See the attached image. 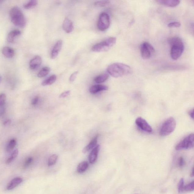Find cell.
Wrapping results in <instances>:
<instances>
[{
	"mask_svg": "<svg viewBox=\"0 0 194 194\" xmlns=\"http://www.w3.org/2000/svg\"><path fill=\"white\" fill-rule=\"evenodd\" d=\"M108 87L107 86L102 85H96L92 86L89 89L91 93L95 94L100 91L107 90Z\"/></svg>",
	"mask_w": 194,
	"mask_h": 194,
	"instance_id": "19",
	"label": "cell"
},
{
	"mask_svg": "<svg viewBox=\"0 0 194 194\" xmlns=\"http://www.w3.org/2000/svg\"><path fill=\"white\" fill-rule=\"evenodd\" d=\"M2 52L5 57L7 58H12L15 55V51L13 48L5 46L2 48Z\"/></svg>",
	"mask_w": 194,
	"mask_h": 194,
	"instance_id": "18",
	"label": "cell"
},
{
	"mask_svg": "<svg viewBox=\"0 0 194 194\" xmlns=\"http://www.w3.org/2000/svg\"><path fill=\"white\" fill-rule=\"evenodd\" d=\"M135 123L139 129L142 131L148 133L152 132V128L146 120L142 117L138 118L135 120Z\"/></svg>",
	"mask_w": 194,
	"mask_h": 194,
	"instance_id": "9",
	"label": "cell"
},
{
	"mask_svg": "<svg viewBox=\"0 0 194 194\" xmlns=\"http://www.w3.org/2000/svg\"><path fill=\"white\" fill-rule=\"evenodd\" d=\"M171 46L170 56L174 60H177L182 56L184 51V44L182 41L178 37H174L169 40Z\"/></svg>",
	"mask_w": 194,
	"mask_h": 194,
	"instance_id": "2",
	"label": "cell"
},
{
	"mask_svg": "<svg viewBox=\"0 0 194 194\" xmlns=\"http://www.w3.org/2000/svg\"><path fill=\"white\" fill-rule=\"evenodd\" d=\"M2 80V78L1 76H0V83L1 82Z\"/></svg>",
	"mask_w": 194,
	"mask_h": 194,
	"instance_id": "42",
	"label": "cell"
},
{
	"mask_svg": "<svg viewBox=\"0 0 194 194\" xmlns=\"http://www.w3.org/2000/svg\"><path fill=\"white\" fill-rule=\"evenodd\" d=\"M10 16L12 22L15 26L21 28H24L26 26V19L19 7L15 6L12 8L10 10Z\"/></svg>",
	"mask_w": 194,
	"mask_h": 194,
	"instance_id": "3",
	"label": "cell"
},
{
	"mask_svg": "<svg viewBox=\"0 0 194 194\" xmlns=\"http://www.w3.org/2000/svg\"><path fill=\"white\" fill-rule=\"evenodd\" d=\"M23 182L22 178L20 177H17L14 178L8 184L7 189L8 190H11L15 188Z\"/></svg>",
	"mask_w": 194,
	"mask_h": 194,
	"instance_id": "13",
	"label": "cell"
},
{
	"mask_svg": "<svg viewBox=\"0 0 194 194\" xmlns=\"http://www.w3.org/2000/svg\"><path fill=\"white\" fill-rule=\"evenodd\" d=\"M33 161V158L32 157H28L25 161L24 166H23L24 168L26 169L29 167L32 163Z\"/></svg>",
	"mask_w": 194,
	"mask_h": 194,
	"instance_id": "31",
	"label": "cell"
},
{
	"mask_svg": "<svg viewBox=\"0 0 194 194\" xmlns=\"http://www.w3.org/2000/svg\"><path fill=\"white\" fill-rule=\"evenodd\" d=\"M63 28L66 32L67 33H70L72 32L74 30L73 23L71 20L67 18H66L63 24Z\"/></svg>",
	"mask_w": 194,
	"mask_h": 194,
	"instance_id": "15",
	"label": "cell"
},
{
	"mask_svg": "<svg viewBox=\"0 0 194 194\" xmlns=\"http://www.w3.org/2000/svg\"><path fill=\"white\" fill-rule=\"evenodd\" d=\"M140 51L142 58L147 60L149 59L154 54L155 49L151 44L145 42L141 45Z\"/></svg>",
	"mask_w": 194,
	"mask_h": 194,
	"instance_id": "8",
	"label": "cell"
},
{
	"mask_svg": "<svg viewBox=\"0 0 194 194\" xmlns=\"http://www.w3.org/2000/svg\"><path fill=\"white\" fill-rule=\"evenodd\" d=\"M21 34V31L18 30H14L9 33L7 37V41L8 43H13L15 42L16 38Z\"/></svg>",
	"mask_w": 194,
	"mask_h": 194,
	"instance_id": "16",
	"label": "cell"
},
{
	"mask_svg": "<svg viewBox=\"0 0 194 194\" xmlns=\"http://www.w3.org/2000/svg\"><path fill=\"white\" fill-rule=\"evenodd\" d=\"M39 101V97L36 96L32 99V104L33 105H36L38 103Z\"/></svg>",
	"mask_w": 194,
	"mask_h": 194,
	"instance_id": "36",
	"label": "cell"
},
{
	"mask_svg": "<svg viewBox=\"0 0 194 194\" xmlns=\"http://www.w3.org/2000/svg\"><path fill=\"white\" fill-rule=\"evenodd\" d=\"M70 90L66 91L64 92L63 93H62L59 96V98H66L67 96H68L70 95Z\"/></svg>",
	"mask_w": 194,
	"mask_h": 194,
	"instance_id": "35",
	"label": "cell"
},
{
	"mask_svg": "<svg viewBox=\"0 0 194 194\" xmlns=\"http://www.w3.org/2000/svg\"><path fill=\"white\" fill-rule=\"evenodd\" d=\"M110 24V18L108 14L102 13L99 18L97 26L100 31H104L109 27Z\"/></svg>",
	"mask_w": 194,
	"mask_h": 194,
	"instance_id": "7",
	"label": "cell"
},
{
	"mask_svg": "<svg viewBox=\"0 0 194 194\" xmlns=\"http://www.w3.org/2000/svg\"><path fill=\"white\" fill-rule=\"evenodd\" d=\"M181 26V23L178 22H174L170 23L168 24V26L169 27H179Z\"/></svg>",
	"mask_w": 194,
	"mask_h": 194,
	"instance_id": "33",
	"label": "cell"
},
{
	"mask_svg": "<svg viewBox=\"0 0 194 194\" xmlns=\"http://www.w3.org/2000/svg\"><path fill=\"white\" fill-rule=\"evenodd\" d=\"M107 71L111 76L118 78L130 74L132 72V70L130 66L126 64L115 63L108 67Z\"/></svg>",
	"mask_w": 194,
	"mask_h": 194,
	"instance_id": "1",
	"label": "cell"
},
{
	"mask_svg": "<svg viewBox=\"0 0 194 194\" xmlns=\"http://www.w3.org/2000/svg\"><path fill=\"white\" fill-rule=\"evenodd\" d=\"M56 79H57V77L55 75H52L43 81L41 84L43 86L51 85L56 82Z\"/></svg>",
	"mask_w": 194,
	"mask_h": 194,
	"instance_id": "22",
	"label": "cell"
},
{
	"mask_svg": "<svg viewBox=\"0 0 194 194\" xmlns=\"http://www.w3.org/2000/svg\"><path fill=\"white\" fill-rule=\"evenodd\" d=\"M89 166L88 163L86 161H84L80 163L77 167V171L79 173H82L87 170Z\"/></svg>",
	"mask_w": 194,
	"mask_h": 194,
	"instance_id": "21",
	"label": "cell"
},
{
	"mask_svg": "<svg viewBox=\"0 0 194 194\" xmlns=\"http://www.w3.org/2000/svg\"><path fill=\"white\" fill-rule=\"evenodd\" d=\"M7 96L5 94L0 95V106H3L5 104Z\"/></svg>",
	"mask_w": 194,
	"mask_h": 194,
	"instance_id": "32",
	"label": "cell"
},
{
	"mask_svg": "<svg viewBox=\"0 0 194 194\" xmlns=\"http://www.w3.org/2000/svg\"><path fill=\"white\" fill-rule=\"evenodd\" d=\"M185 162L184 159L182 157L179 158V165L180 167H182L184 165Z\"/></svg>",
	"mask_w": 194,
	"mask_h": 194,
	"instance_id": "37",
	"label": "cell"
},
{
	"mask_svg": "<svg viewBox=\"0 0 194 194\" xmlns=\"http://www.w3.org/2000/svg\"><path fill=\"white\" fill-rule=\"evenodd\" d=\"M109 77V74L107 73H103L99 75L94 79L95 82L97 84H101L105 82Z\"/></svg>",
	"mask_w": 194,
	"mask_h": 194,
	"instance_id": "20",
	"label": "cell"
},
{
	"mask_svg": "<svg viewBox=\"0 0 194 194\" xmlns=\"http://www.w3.org/2000/svg\"><path fill=\"white\" fill-rule=\"evenodd\" d=\"M41 58L39 56H36L30 62V68L32 70L36 69L41 65Z\"/></svg>",
	"mask_w": 194,
	"mask_h": 194,
	"instance_id": "12",
	"label": "cell"
},
{
	"mask_svg": "<svg viewBox=\"0 0 194 194\" xmlns=\"http://www.w3.org/2000/svg\"><path fill=\"white\" fill-rule=\"evenodd\" d=\"M176 123L173 117H170L166 120L162 125L160 130L159 134L162 137L169 135L174 131Z\"/></svg>",
	"mask_w": 194,
	"mask_h": 194,
	"instance_id": "5",
	"label": "cell"
},
{
	"mask_svg": "<svg viewBox=\"0 0 194 194\" xmlns=\"http://www.w3.org/2000/svg\"><path fill=\"white\" fill-rule=\"evenodd\" d=\"M58 158V156L56 154H53L50 156L48 160V166L51 167L54 165L57 162Z\"/></svg>",
	"mask_w": 194,
	"mask_h": 194,
	"instance_id": "26",
	"label": "cell"
},
{
	"mask_svg": "<svg viewBox=\"0 0 194 194\" xmlns=\"http://www.w3.org/2000/svg\"><path fill=\"white\" fill-rule=\"evenodd\" d=\"M98 135H97L90 142V143L84 148L82 150L83 153L85 154L86 153L90 151V150L93 149L96 146L97 142H98Z\"/></svg>",
	"mask_w": 194,
	"mask_h": 194,
	"instance_id": "17",
	"label": "cell"
},
{
	"mask_svg": "<svg viewBox=\"0 0 194 194\" xmlns=\"http://www.w3.org/2000/svg\"><path fill=\"white\" fill-rule=\"evenodd\" d=\"M37 2H38L36 0H32L25 4L23 6V7L26 9H31L37 5Z\"/></svg>",
	"mask_w": 194,
	"mask_h": 194,
	"instance_id": "27",
	"label": "cell"
},
{
	"mask_svg": "<svg viewBox=\"0 0 194 194\" xmlns=\"http://www.w3.org/2000/svg\"><path fill=\"white\" fill-rule=\"evenodd\" d=\"M110 3L109 1H98L95 2V5L97 7H104L109 5Z\"/></svg>",
	"mask_w": 194,
	"mask_h": 194,
	"instance_id": "28",
	"label": "cell"
},
{
	"mask_svg": "<svg viewBox=\"0 0 194 194\" xmlns=\"http://www.w3.org/2000/svg\"><path fill=\"white\" fill-rule=\"evenodd\" d=\"M62 45L63 41L62 40H59L58 41L55 45H54L52 51H51V58L52 59H54L57 57L61 48H62Z\"/></svg>",
	"mask_w": 194,
	"mask_h": 194,
	"instance_id": "11",
	"label": "cell"
},
{
	"mask_svg": "<svg viewBox=\"0 0 194 194\" xmlns=\"http://www.w3.org/2000/svg\"><path fill=\"white\" fill-rule=\"evenodd\" d=\"M194 138L193 134L189 135L176 145V149L177 151H180L193 148L194 145Z\"/></svg>",
	"mask_w": 194,
	"mask_h": 194,
	"instance_id": "6",
	"label": "cell"
},
{
	"mask_svg": "<svg viewBox=\"0 0 194 194\" xmlns=\"http://www.w3.org/2000/svg\"><path fill=\"white\" fill-rule=\"evenodd\" d=\"M157 2L162 5L171 7H176L180 3L179 0H159Z\"/></svg>",
	"mask_w": 194,
	"mask_h": 194,
	"instance_id": "14",
	"label": "cell"
},
{
	"mask_svg": "<svg viewBox=\"0 0 194 194\" xmlns=\"http://www.w3.org/2000/svg\"><path fill=\"white\" fill-rule=\"evenodd\" d=\"M116 41V38L110 37L104 41L94 45L92 48V51L95 52L107 51L115 45Z\"/></svg>",
	"mask_w": 194,
	"mask_h": 194,
	"instance_id": "4",
	"label": "cell"
},
{
	"mask_svg": "<svg viewBox=\"0 0 194 194\" xmlns=\"http://www.w3.org/2000/svg\"><path fill=\"white\" fill-rule=\"evenodd\" d=\"M19 153V151L18 149H16L11 154L6 160V163L9 164L10 163L15 160V159L18 156Z\"/></svg>",
	"mask_w": 194,
	"mask_h": 194,
	"instance_id": "25",
	"label": "cell"
},
{
	"mask_svg": "<svg viewBox=\"0 0 194 194\" xmlns=\"http://www.w3.org/2000/svg\"><path fill=\"white\" fill-rule=\"evenodd\" d=\"M100 149V145H98L92 150L88 157L89 162L90 163L93 164L96 162Z\"/></svg>",
	"mask_w": 194,
	"mask_h": 194,
	"instance_id": "10",
	"label": "cell"
},
{
	"mask_svg": "<svg viewBox=\"0 0 194 194\" xmlns=\"http://www.w3.org/2000/svg\"><path fill=\"white\" fill-rule=\"evenodd\" d=\"M189 115L191 118L193 119L194 118V109L192 110L189 113Z\"/></svg>",
	"mask_w": 194,
	"mask_h": 194,
	"instance_id": "40",
	"label": "cell"
},
{
	"mask_svg": "<svg viewBox=\"0 0 194 194\" xmlns=\"http://www.w3.org/2000/svg\"><path fill=\"white\" fill-rule=\"evenodd\" d=\"M17 142L15 139H12L9 142L8 144L6 147V151L8 153H10L13 150L16 146Z\"/></svg>",
	"mask_w": 194,
	"mask_h": 194,
	"instance_id": "23",
	"label": "cell"
},
{
	"mask_svg": "<svg viewBox=\"0 0 194 194\" xmlns=\"http://www.w3.org/2000/svg\"><path fill=\"white\" fill-rule=\"evenodd\" d=\"M78 73V71H76L71 75L70 78V82H72L75 81V80L76 79Z\"/></svg>",
	"mask_w": 194,
	"mask_h": 194,
	"instance_id": "34",
	"label": "cell"
},
{
	"mask_svg": "<svg viewBox=\"0 0 194 194\" xmlns=\"http://www.w3.org/2000/svg\"><path fill=\"white\" fill-rule=\"evenodd\" d=\"M12 121L10 120H7L5 121L3 123V125L5 126H8L10 125L11 124Z\"/></svg>",
	"mask_w": 194,
	"mask_h": 194,
	"instance_id": "38",
	"label": "cell"
},
{
	"mask_svg": "<svg viewBox=\"0 0 194 194\" xmlns=\"http://www.w3.org/2000/svg\"><path fill=\"white\" fill-rule=\"evenodd\" d=\"M194 190V181H192L190 184L184 186L183 192H190L193 191Z\"/></svg>",
	"mask_w": 194,
	"mask_h": 194,
	"instance_id": "29",
	"label": "cell"
},
{
	"mask_svg": "<svg viewBox=\"0 0 194 194\" xmlns=\"http://www.w3.org/2000/svg\"><path fill=\"white\" fill-rule=\"evenodd\" d=\"M194 176L193 175V169L192 170V172L191 174V176L193 177Z\"/></svg>",
	"mask_w": 194,
	"mask_h": 194,
	"instance_id": "41",
	"label": "cell"
},
{
	"mask_svg": "<svg viewBox=\"0 0 194 194\" xmlns=\"http://www.w3.org/2000/svg\"><path fill=\"white\" fill-rule=\"evenodd\" d=\"M184 187V179L182 178L180 180L178 185V191L179 193H182Z\"/></svg>",
	"mask_w": 194,
	"mask_h": 194,
	"instance_id": "30",
	"label": "cell"
},
{
	"mask_svg": "<svg viewBox=\"0 0 194 194\" xmlns=\"http://www.w3.org/2000/svg\"><path fill=\"white\" fill-rule=\"evenodd\" d=\"M50 71V68L48 67H45L42 68L38 74L37 76L39 78L45 77L49 73Z\"/></svg>",
	"mask_w": 194,
	"mask_h": 194,
	"instance_id": "24",
	"label": "cell"
},
{
	"mask_svg": "<svg viewBox=\"0 0 194 194\" xmlns=\"http://www.w3.org/2000/svg\"><path fill=\"white\" fill-rule=\"evenodd\" d=\"M5 112V109L4 107H3V106H0V115H2Z\"/></svg>",
	"mask_w": 194,
	"mask_h": 194,
	"instance_id": "39",
	"label": "cell"
}]
</instances>
